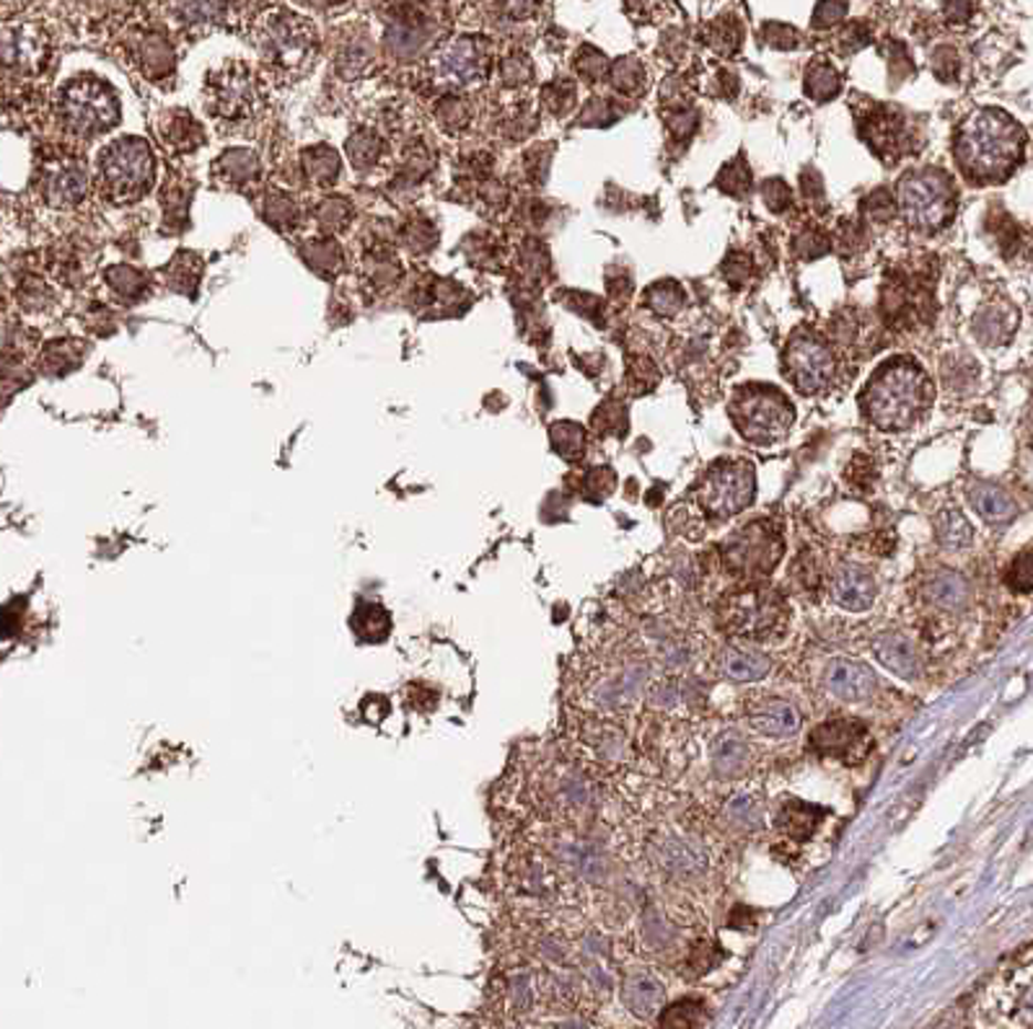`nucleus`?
<instances>
[{
	"label": "nucleus",
	"mask_w": 1033,
	"mask_h": 1029,
	"mask_svg": "<svg viewBox=\"0 0 1033 1029\" xmlns=\"http://www.w3.org/2000/svg\"><path fill=\"white\" fill-rule=\"evenodd\" d=\"M733 419L743 438L766 443V440H778L780 434H785L790 422H793V411L778 393L751 391L741 401H735Z\"/></svg>",
	"instance_id": "10"
},
{
	"label": "nucleus",
	"mask_w": 1033,
	"mask_h": 1029,
	"mask_svg": "<svg viewBox=\"0 0 1033 1029\" xmlns=\"http://www.w3.org/2000/svg\"><path fill=\"white\" fill-rule=\"evenodd\" d=\"M708 1011L705 1004L687 998V1001H676L660 1011V1029H702Z\"/></svg>",
	"instance_id": "29"
},
{
	"label": "nucleus",
	"mask_w": 1033,
	"mask_h": 1029,
	"mask_svg": "<svg viewBox=\"0 0 1033 1029\" xmlns=\"http://www.w3.org/2000/svg\"><path fill=\"white\" fill-rule=\"evenodd\" d=\"M824 818H826V807L797 802V799H793V802H787L780 810L778 826L785 830L790 838H795V841H808V838L816 833V828L822 826Z\"/></svg>",
	"instance_id": "27"
},
{
	"label": "nucleus",
	"mask_w": 1033,
	"mask_h": 1029,
	"mask_svg": "<svg viewBox=\"0 0 1033 1029\" xmlns=\"http://www.w3.org/2000/svg\"><path fill=\"white\" fill-rule=\"evenodd\" d=\"M257 102V91L252 75L241 65L233 73H223L216 81V88L210 94V109L218 122H241L249 117Z\"/></svg>",
	"instance_id": "15"
},
{
	"label": "nucleus",
	"mask_w": 1033,
	"mask_h": 1029,
	"mask_svg": "<svg viewBox=\"0 0 1033 1029\" xmlns=\"http://www.w3.org/2000/svg\"><path fill=\"white\" fill-rule=\"evenodd\" d=\"M622 1001L635 1017L650 1019L664 1009L666 988L650 970H633L622 980Z\"/></svg>",
	"instance_id": "21"
},
{
	"label": "nucleus",
	"mask_w": 1033,
	"mask_h": 1029,
	"mask_svg": "<svg viewBox=\"0 0 1033 1029\" xmlns=\"http://www.w3.org/2000/svg\"><path fill=\"white\" fill-rule=\"evenodd\" d=\"M50 42L40 27L13 24L0 29V91L21 96L48 71Z\"/></svg>",
	"instance_id": "5"
},
{
	"label": "nucleus",
	"mask_w": 1033,
	"mask_h": 1029,
	"mask_svg": "<svg viewBox=\"0 0 1033 1029\" xmlns=\"http://www.w3.org/2000/svg\"><path fill=\"white\" fill-rule=\"evenodd\" d=\"M747 722L751 729L766 737H793L801 729V714L785 699H754L747 706Z\"/></svg>",
	"instance_id": "19"
},
{
	"label": "nucleus",
	"mask_w": 1033,
	"mask_h": 1029,
	"mask_svg": "<svg viewBox=\"0 0 1033 1029\" xmlns=\"http://www.w3.org/2000/svg\"><path fill=\"white\" fill-rule=\"evenodd\" d=\"M640 78H643V67L637 65L635 60H625V63H619L617 71H614V86L622 91L637 88L640 86Z\"/></svg>",
	"instance_id": "34"
},
{
	"label": "nucleus",
	"mask_w": 1033,
	"mask_h": 1029,
	"mask_svg": "<svg viewBox=\"0 0 1033 1029\" xmlns=\"http://www.w3.org/2000/svg\"><path fill=\"white\" fill-rule=\"evenodd\" d=\"M754 490V471L749 463H723L705 479L700 502L712 517H731L751 505Z\"/></svg>",
	"instance_id": "9"
},
{
	"label": "nucleus",
	"mask_w": 1033,
	"mask_h": 1029,
	"mask_svg": "<svg viewBox=\"0 0 1033 1029\" xmlns=\"http://www.w3.org/2000/svg\"><path fill=\"white\" fill-rule=\"evenodd\" d=\"M925 598L943 611H961L969 603L971 587L959 571H936L925 585Z\"/></svg>",
	"instance_id": "24"
},
{
	"label": "nucleus",
	"mask_w": 1033,
	"mask_h": 1029,
	"mask_svg": "<svg viewBox=\"0 0 1033 1029\" xmlns=\"http://www.w3.org/2000/svg\"><path fill=\"white\" fill-rule=\"evenodd\" d=\"M720 670L731 683H757L770 675V658L754 647L728 644L720 654Z\"/></svg>",
	"instance_id": "23"
},
{
	"label": "nucleus",
	"mask_w": 1033,
	"mask_h": 1029,
	"mask_svg": "<svg viewBox=\"0 0 1033 1029\" xmlns=\"http://www.w3.org/2000/svg\"><path fill=\"white\" fill-rule=\"evenodd\" d=\"M650 306L658 311V314H666V316H671L676 314V311H679L684 306V295H681V290L674 285V282H666V285H660L656 287L650 293Z\"/></svg>",
	"instance_id": "33"
},
{
	"label": "nucleus",
	"mask_w": 1033,
	"mask_h": 1029,
	"mask_svg": "<svg viewBox=\"0 0 1033 1029\" xmlns=\"http://www.w3.org/2000/svg\"><path fill=\"white\" fill-rule=\"evenodd\" d=\"M832 598L849 613H863L876 603V579L857 564H842L832 577Z\"/></svg>",
	"instance_id": "18"
},
{
	"label": "nucleus",
	"mask_w": 1033,
	"mask_h": 1029,
	"mask_svg": "<svg viewBox=\"0 0 1033 1029\" xmlns=\"http://www.w3.org/2000/svg\"><path fill=\"white\" fill-rule=\"evenodd\" d=\"M873 658L884 665L888 673H894L901 681H917L920 678V658H917L915 644L901 631H884L873 637L870 642Z\"/></svg>",
	"instance_id": "20"
},
{
	"label": "nucleus",
	"mask_w": 1033,
	"mask_h": 1029,
	"mask_svg": "<svg viewBox=\"0 0 1033 1029\" xmlns=\"http://www.w3.org/2000/svg\"><path fill=\"white\" fill-rule=\"evenodd\" d=\"M782 544L766 525H751L726 546V564L739 575H766L780 561Z\"/></svg>",
	"instance_id": "11"
},
{
	"label": "nucleus",
	"mask_w": 1033,
	"mask_h": 1029,
	"mask_svg": "<svg viewBox=\"0 0 1033 1029\" xmlns=\"http://www.w3.org/2000/svg\"><path fill=\"white\" fill-rule=\"evenodd\" d=\"M785 623V608L778 592L747 590L728 598L723 606V627L728 634L762 642Z\"/></svg>",
	"instance_id": "7"
},
{
	"label": "nucleus",
	"mask_w": 1033,
	"mask_h": 1029,
	"mask_svg": "<svg viewBox=\"0 0 1033 1029\" xmlns=\"http://www.w3.org/2000/svg\"><path fill=\"white\" fill-rule=\"evenodd\" d=\"M1023 129L1000 109H982L963 122L956 156L971 179H998L1018 161Z\"/></svg>",
	"instance_id": "1"
},
{
	"label": "nucleus",
	"mask_w": 1033,
	"mask_h": 1029,
	"mask_svg": "<svg viewBox=\"0 0 1033 1029\" xmlns=\"http://www.w3.org/2000/svg\"><path fill=\"white\" fill-rule=\"evenodd\" d=\"M806 91L816 98V102H826V98L837 94L839 78H837V73H834V67H829V65L811 67V73L806 78Z\"/></svg>",
	"instance_id": "31"
},
{
	"label": "nucleus",
	"mask_w": 1033,
	"mask_h": 1029,
	"mask_svg": "<svg viewBox=\"0 0 1033 1029\" xmlns=\"http://www.w3.org/2000/svg\"><path fill=\"white\" fill-rule=\"evenodd\" d=\"M787 376L797 391L818 393L832 384L834 357L822 342L801 337L787 349Z\"/></svg>",
	"instance_id": "13"
},
{
	"label": "nucleus",
	"mask_w": 1033,
	"mask_h": 1029,
	"mask_svg": "<svg viewBox=\"0 0 1033 1029\" xmlns=\"http://www.w3.org/2000/svg\"><path fill=\"white\" fill-rule=\"evenodd\" d=\"M552 440H554V448H557V453L565 455V459H578V455H583V448H586L581 427L570 424V422L554 427Z\"/></svg>",
	"instance_id": "32"
},
{
	"label": "nucleus",
	"mask_w": 1033,
	"mask_h": 1029,
	"mask_svg": "<svg viewBox=\"0 0 1033 1029\" xmlns=\"http://www.w3.org/2000/svg\"><path fill=\"white\" fill-rule=\"evenodd\" d=\"M868 729L855 720H829L811 732L808 745L816 756L855 760L868 748Z\"/></svg>",
	"instance_id": "14"
},
{
	"label": "nucleus",
	"mask_w": 1033,
	"mask_h": 1029,
	"mask_svg": "<svg viewBox=\"0 0 1033 1029\" xmlns=\"http://www.w3.org/2000/svg\"><path fill=\"white\" fill-rule=\"evenodd\" d=\"M969 502L979 517H984L987 523L994 525L1010 523L1018 515V502L1010 497L1005 490L992 484L974 486V490L969 492Z\"/></svg>",
	"instance_id": "25"
},
{
	"label": "nucleus",
	"mask_w": 1033,
	"mask_h": 1029,
	"mask_svg": "<svg viewBox=\"0 0 1033 1029\" xmlns=\"http://www.w3.org/2000/svg\"><path fill=\"white\" fill-rule=\"evenodd\" d=\"M58 122L73 140H94L119 122L117 94L98 78H75L60 91Z\"/></svg>",
	"instance_id": "4"
},
{
	"label": "nucleus",
	"mask_w": 1033,
	"mask_h": 1029,
	"mask_svg": "<svg viewBox=\"0 0 1033 1029\" xmlns=\"http://www.w3.org/2000/svg\"><path fill=\"white\" fill-rule=\"evenodd\" d=\"M1010 585H1013L1018 592H1031L1033 577H1031V554L1029 552H1023L1015 559L1013 575H1010Z\"/></svg>",
	"instance_id": "35"
},
{
	"label": "nucleus",
	"mask_w": 1033,
	"mask_h": 1029,
	"mask_svg": "<svg viewBox=\"0 0 1033 1029\" xmlns=\"http://www.w3.org/2000/svg\"><path fill=\"white\" fill-rule=\"evenodd\" d=\"M36 187L44 200L55 208H73L86 197V174L79 166L67 161H50L42 166L40 177H36Z\"/></svg>",
	"instance_id": "17"
},
{
	"label": "nucleus",
	"mask_w": 1033,
	"mask_h": 1029,
	"mask_svg": "<svg viewBox=\"0 0 1033 1029\" xmlns=\"http://www.w3.org/2000/svg\"><path fill=\"white\" fill-rule=\"evenodd\" d=\"M764 200L770 202L772 210H780L782 204L790 200V192H787L785 185H782L780 179H772L770 185H764Z\"/></svg>",
	"instance_id": "37"
},
{
	"label": "nucleus",
	"mask_w": 1033,
	"mask_h": 1029,
	"mask_svg": "<svg viewBox=\"0 0 1033 1029\" xmlns=\"http://www.w3.org/2000/svg\"><path fill=\"white\" fill-rule=\"evenodd\" d=\"M930 403V386L922 370L894 365L873 380L865 393V411L880 430H909Z\"/></svg>",
	"instance_id": "2"
},
{
	"label": "nucleus",
	"mask_w": 1033,
	"mask_h": 1029,
	"mask_svg": "<svg viewBox=\"0 0 1033 1029\" xmlns=\"http://www.w3.org/2000/svg\"><path fill=\"white\" fill-rule=\"evenodd\" d=\"M847 13V3H824L816 9V27H826L839 21Z\"/></svg>",
	"instance_id": "36"
},
{
	"label": "nucleus",
	"mask_w": 1033,
	"mask_h": 1029,
	"mask_svg": "<svg viewBox=\"0 0 1033 1029\" xmlns=\"http://www.w3.org/2000/svg\"><path fill=\"white\" fill-rule=\"evenodd\" d=\"M824 685L845 704H863L876 693L878 678L860 660L834 658L824 670Z\"/></svg>",
	"instance_id": "16"
},
{
	"label": "nucleus",
	"mask_w": 1033,
	"mask_h": 1029,
	"mask_svg": "<svg viewBox=\"0 0 1033 1029\" xmlns=\"http://www.w3.org/2000/svg\"><path fill=\"white\" fill-rule=\"evenodd\" d=\"M96 181L106 200L127 204L140 200L154 185V156L140 137L104 145L96 158Z\"/></svg>",
	"instance_id": "3"
},
{
	"label": "nucleus",
	"mask_w": 1033,
	"mask_h": 1029,
	"mask_svg": "<svg viewBox=\"0 0 1033 1029\" xmlns=\"http://www.w3.org/2000/svg\"><path fill=\"white\" fill-rule=\"evenodd\" d=\"M257 44H260L262 57L278 73L299 75L314 60L316 34L314 27L306 19H301L299 13L275 11L260 21Z\"/></svg>",
	"instance_id": "6"
},
{
	"label": "nucleus",
	"mask_w": 1033,
	"mask_h": 1029,
	"mask_svg": "<svg viewBox=\"0 0 1033 1029\" xmlns=\"http://www.w3.org/2000/svg\"><path fill=\"white\" fill-rule=\"evenodd\" d=\"M728 820L739 830H757L762 828V807H759L751 797H735L728 802Z\"/></svg>",
	"instance_id": "30"
},
{
	"label": "nucleus",
	"mask_w": 1033,
	"mask_h": 1029,
	"mask_svg": "<svg viewBox=\"0 0 1033 1029\" xmlns=\"http://www.w3.org/2000/svg\"><path fill=\"white\" fill-rule=\"evenodd\" d=\"M712 768L723 779H739L749 768V745L739 732H726L720 741L712 745Z\"/></svg>",
	"instance_id": "26"
},
{
	"label": "nucleus",
	"mask_w": 1033,
	"mask_h": 1029,
	"mask_svg": "<svg viewBox=\"0 0 1033 1029\" xmlns=\"http://www.w3.org/2000/svg\"><path fill=\"white\" fill-rule=\"evenodd\" d=\"M658 864L666 869L668 874L676 876H692L700 874L708 867V857L695 841L681 836H666L664 841L656 846Z\"/></svg>",
	"instance_id": "22"
},
{
	"label": "nucleus",
	"mask_w": 1033,
	"mask_h": 1029,
	"mask_svg": "<svg viewBox=\"0 0 1033 1029\" xmlns=\"http://www.w3.org/2000/svg\"><path fill=\"white\" fill-rule=\"evenodd\" d=\"M432 65L444 81L456 83V86H469V83L482 81L488 73V44L474 40V36H456L436 52Z\"/></svg>",
	"instance_id": "12"
},
{
	"label": "nucleus",
	"mask_w": 1033,
	"mask_h": 1029,
	"mask_svg": "<svg viewBox=\"0 0 1033 1029\" xmlns=\"http://www.w3.org/2000/svg\"><path fill=\"white\" fill-rule=\"evenodd\" d=\"M936 531L938 540L946 548H967L974 544V528H971V523L956 507H948L936 517Z\"/></svg>",
	"instance_id": "28"
},
{
	"label": "nucleus",
	"mask_w": 1033,
	"mask_h": 1029,
	"mask_svg": "<svg viewBox=\"0 0 1033 1029\" xmlns=\"http://www.w3.org/2000/svg\"><path fill=\"white\" fill-rule=\"evenodd\" d=\"M899 204L911 225L936 231L953 212V189L943 174L922 171L907 177L899 187Z\"/></svg>",
	"instance_id": "8"
}]
</instances>
